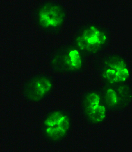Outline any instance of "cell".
<instances>
[{"label": "cell", "mask_w": 132, "mask_h": 152, "mask_svg": "<svg viewBox=\"0 0 132 152\" xmlns=\"http://www.w3.org/2000/svg\"><path fill=\"white\" fill-rule=\"evenodd\" d=\"M71 124L68 114L60 110L49 113L44 119L43 124V134L48 140L56 141L65 137Z\"/></svg>", "instance_id": "6da1fadb"}, {"label": "cell", "mask_w": 132, "mask_h": 152, "mask_svg": "<svg viewBox=\"0 0 132 152\" xmlns=\"http://www.w3.org/2000/svg\"><path fill=\"white\" fill-rule=\"evenodd\" d=\"M105 34L94 26L83 31L76 39V44L81 50L95 53L106 40Z\"/></svg>", "instance_id": "7a4b0ae2"}, {"label": "cell", "mask_w": 132, "mask_h": 152, "mask_svg": "<svg viewBox=\"0 0 132 152\" xmlns=\"http://www.w3.org/2000/svg\"><path fill=\"white\" fill-rule=\"evenodd\" d=\"M52 86V82L48 77L42 75L37 76L25 83L24 93L28 99L33 102L38 101L51 91Z\"/></svg>", "instance_id": "3957f363"}, {"label": "cell", "mask_w": 132, "mask_h": 152, "mask_svg": "<svg viewBox=\"0 0 132 152\" xmlns=\"http://www.w3.org/2000/svg\"><path fill=\"white\" fill-rule=\"evenodd\" d=\"M101 102L100 95L95 92L88 93L85 98L84 111L86 117L91 123H99L106 117V108Z\"/></svg>", "instance_id": "277c9868"}, {"label": "cell", "mask_w": 132, "mask_h": 152, "mask_svg": "<svg viewBox=\"0 0 132 152\" xmlns=\"http://www.w3.org/2000/svg\"><path fill=\"white\" fill-rule=\"evenodd\" d=\"M38 16L40 25L47 29L60 26L63 21L64 14L59 6L47 3L40 9Z\"/></svg>", "instance_id": "5b68a950"}, {"label": "cell", "mask_w": 132, "mask_h": 152, "mask_svg": "<svg viewBox=\"0 0 132 152\" xmlns=\"http://www.w3.org/2000/svg\"><path fill=\"white\" fill-rule=\"evenodd\" d=\"M62 60L64 65L70 71L78 70L82 66V59L80 52L75 48L69 49L62 56Z\"/></svg>", "instance_id": "8992f818"}, {"label": "cell", "mask_w": 132, "mask_h": 152, "mask_svg": "<svg viewBox=\"0 0 132 152\" xmlns=\"http://www.w3.org/2000/svg\"><path fill=\"white\" fill-rule=\"evenodd\" d=\"M104 100L106 105L109 107H113L118 103L119 98L116 91L114 89L110 88L105 92Z\"/></svg>", "instance_id": "52a82bcc"}, {"label": "cell", "mask_w": 132, "mask_h": 152, "mask_svg": "<svg viewBox=\"0 0 132 152\" xmlns=\"http://www.w3.org/2000/svg\"><path fill=\"white\" fill-rule=\"evenodd\" d=\"M102 76L109 83L114 84L119 82L118 71L108 67L103 72Z\"/></svg>", "instance_id": "ba28073f"}]
</instances>
